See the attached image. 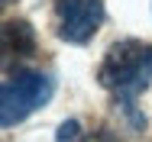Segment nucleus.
<instances>
[{
  "instance_id": "1",
  "label": "nucleus",
  "mask_w": 152,
  "mask_h": 142,
  "mask_svg": "<svg viewBox=\"0 0 152 142\" xmlns=\"http://www.w3.org/2000/svg\"><path fill=\"white\" fill-rule=\"evenodd\" d=\"M97 81L117 100H136L152 87V45L142 39H120L107 49Z\"/></svg>"
},
{
  "instance_id": "2",
  "label": "nucleus",
  "mask_w": 152,
  "mask_h": 142,
  "mask_svg": "<svg viewBox=\"0 0 152 142\" xmlns=\"http://www.w3.org/2000/svg\"><path fill=\"white\" fill-rule=\"evenodd\" d=\"M55 94V81L52 74L42 71H16L13 81L0 84V129L23 123L29 113H36L39 107H45Z\"/></svg>"
},
{
  "instance_id": "3",
  "label": "nucleus",
  "mask_w": 152,
  "mask_h": 142,
  "mask_svg": "<svg viewBox=\"0 0 152 142\" xmlns=\"http://www.w3.org/2000/svg\"><path fill=\"white\" fill-rule=\"evenodd\" d=\"M55 20H58V36L65 42L84 45L104 23V0H58Z\"/></svg>"
},
{
  "instance_id": "4",
  "label": "nucleus",
  "mask_w": 152,
  "mask_h": 142,
  "mask_svg": "<svg viewBox=\"0 0 152 142\" xmlns=\"http://www.w3.org/2000/svg\"><path fill=\"white\" fill-rule=\"evenodd\" d=\"M36 55V29L26 20H7L0 23V71L16 74Z\"/></svg>"
},
{
  "instance_id": "5",
  "label": "nucleus",
  "mask_w": 152,
  "mask_h": 142,
  "mask_svg": "<svg viewBox=\"0 0 152 142\" xmlns=\"http://www.w3.org/2000/svg\"><path fill=\"white\" fill-rule=\"evenodd\" d=\"M78 133H81L78 119H68V123H61V126H58L55 139H58V142H75V139H78Z\"/></svg>"
},
{
  "instance_id": "6",
  "label": "nucleus",
  "mask_w": 152,
  "mask_h": 142,
  "mask_svg": "<svg viewBox=\"0 0 152 142\" xmlns=\"http://www.w3.org/2000/svg\"><path fill=\"white\" fill-rule=\"evenodd\" d=\"M81 142H113V139H110L107 133H91V136H84Z\"/></svg>"
},
{
  "instance_id": "7",
  "label": "nucleus",
  "mask_w": 152,
  "mask_h": 142,
  "mask_svg": "<svg viewBox=\"0 0 152 142\" xmlns=\"http://www.w3.org/2000/svg\"><path fill=\"white\" fill-rule=\"evenodd\" d=\"M13 3H16V0H0V13H3L7 7H13Z\"/></svg>"
}]
</instances>
